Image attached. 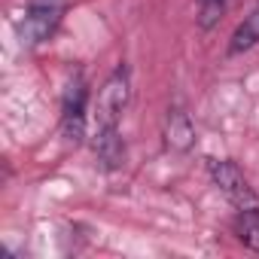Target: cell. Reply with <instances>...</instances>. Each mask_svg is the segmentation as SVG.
Wrapping results in <instances>:
<instances>
[{
	"label": "cell",
	"instance_id": "6da1fadb",
	"mask_svg": "<svg viewBox=\"0 0 259 259\" xmlns=\"http://www.w3.org/2000/svg\"><path fill=\"white\" fill-rule=\"evenodd\" d=\"M128 95H132V79H128V67L119 64L107 82L98 92L95 101V156L98 162L113 171L125 162V147L119 138V122L128 107Z\"/></svg>",
	"mask_w": 259,
	"mask_h": 259
},
{
	"label": "cell",
	"instance_id": "7a4b0ae2",
	"mask_svg": "<svg viewBox=\"0 0 259 259\" xmlns=\"http://www.w3.org/2000/svg\"><path fill=\"white\" fill-rule=\"evenodd\" d=\"M64 19V0H31L25 7L16 31L25 46H40L46 43Z\"/></svg>",
	"mask_w": 259,
	"mask_h": 259
},
{
	"label": "cell",
	"instance_id": "3957f363",
	"mask_svg": "<svg viewBox=\"0 0 259 259\" xmlns=\"http://www.w3.org/2000/svg\"><path fill=\"white\" fill-rule=\"evenodd\" d=\"M207 174L213 180V186L241 210V207H253L256 204V192L250 189L247 177L241 174V168L229 159H207Z\"/></svg>",
	"mask_w": 259,
	"mask_h": 259
},
{
	"label": "cell",
	"instance_id": "277c9868",
	"mask_svg": "<svg viewBox=\"0 0 259 259\" xmlns=\"http://www.w3.org/2000/svg\"><path fill=\"white\" fill-rule=\"evenodd\" d=\"M85 104H89V89L82 73H76L64 89V101H61V125L70 144H82L85 138Z\"/></svg>",
	"mask_w": 259,
	"mask_h": 259
},
{
	"label": "cell",
	"instance_id": "5b68a950",
	"mask_svg": "<svg viewBox=\"0 0 259 259\" xmlns=\"http://www.w3.org/2000/svg\"><path fill=\"white\" fill-rule=\"evenodd\" d=\"M192 144H195V125H192L189 113L180 104H174L165 116V147L174 153H186V150H192Z\"/></svg>",
	"mask_w": 259,
	"mask_h": 259
},
{
	"label": "cell",
	"instance_id": "8992f818",
	"mask_svg": "<svg viewBox=\"0 0 259 259\" xmlns=\"http://www.w3.org/2000/svg\"><path fill=\"white\" fill-rule=\"evenodd\" d=\"M259 43V4L244 16V22L235 28L232 40H229V55H241L247 49H253Z\"/></svg>",
	"mask_w": 259,
	"mask_h": 259
},
{
	"label": "cell",
	"instance_id": "52a82bcc",
	"mask_svg": "<svg viewBox=\"0 0 259 259\" xmlns=\"http://www.w3.org/2000/svg\"><path fill=\"white\" fill-rule=\"evenodd\" d=\"M235 235L244 247L256 250L259 253V204L253 207H241L238 210V220H235Z\"/></svg>",
	"mask_w": 259,
	"mask_h": 259
},
{
	"label": "cell",
	"instance_id": "ba28073f",
	"mask_svg": "<svg viewBox=\"0 0 259 259\" xmlns=\"http://www.w3.org/2000/svg\"><path fill=\"white\" fill-rule=\"evenodd\" d=\"M226 10V0H198V28L210 31Z\"/></svg>",
	"mask_w": 259,
	"mask_h": 259
}]
</instances>
